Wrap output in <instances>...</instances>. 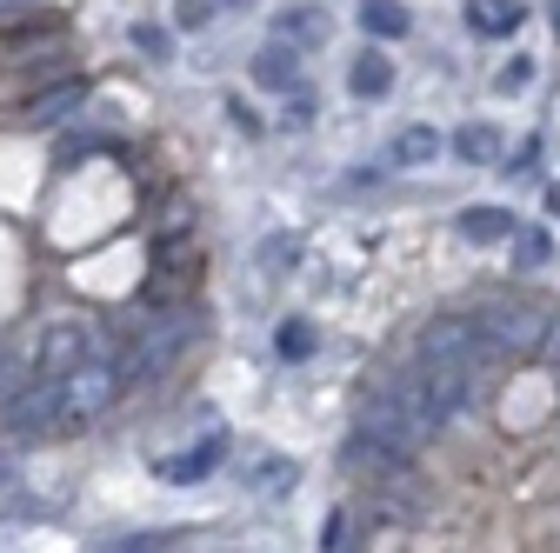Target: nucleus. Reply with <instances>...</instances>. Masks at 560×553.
Instances as JSON below:
<instances>
[{"mask_svg":"<svg viewBox=\"0 0 560 553\" xmlns=\"http://www.w3.org/2000/svg\"><path fill=\"white\" fill-rule=\"evenodd\" d=\"M200 333H207V307H194V301L154 307L148 327H133V333H127V348H120V374H127V387H154V380L194 348Z\"/></svg>","mask_w":560,"mask_h":553,"instance_id":"nucleus-1","label":"nucleus"},{"mask_svg":"<svg viewBox=\"0 0 560 553\" xmlns=\"http://www.w3.org/2000/svg\"><path fill=\"white\" fill-rule=\"evenodd\" d=\"M460 307H467V314H480V320H487V333H494L514 361H540V340H547L553 307H540V301H527V294H514V287L467 294Z\"/></svg>","mask_w":560,"mask_h":553,"instance_id":"nucleus-2","label":"nucleus"},{"mask_svg":"<svg viewBox=\"0 0 560 553\" xmlns=\"http://www.w3.org/2000/svg\"><path fill=\"white\" fill-rule=\"evenodd\" d=\"M60 393H67V427H94L101 413L127 393V374H120V348H101V354H88L74 374L60 380Z\"/></svg>","mask_w":560,"mask_h":553,"instance_id":"nucleus-3","label":"nucleus"},{"mask_svg":"<svg viewBox=\"0 0 560 553\" xmlns=\"http://www.w3.org/2000/svg\"><path fill=\"white\" fill-rule=\"evenodd\" d=\"M354 427L361 434H374L381 447H394V454H420V447H428V434H420V421H413V413L394 400V387L387 380H374L368 374V393H361V407H354Z\"/></svg>","mask_w":560,"mask_h":553,"instance_id":"nucleus-4","label":"nucleus"},{"mask_svg":"<svg viewBox=\"0 0 560 553\" xmlns=\"http://www.w3.org/2000/svg\"><path fill=\"white\" fill-rule=\"evenodd\" d=\"M0 427H8V440H47V434H67V393H60V380H47V374H34L27 387H21V400L0 413Z\"/></svg>","mask_w":560,"mask_h":553,"instance_id":"nucleus-5","label":"nucleus"},{"mask_svg":"<svg viewBox=\"0 0 560 553\" xmlns=\"http://www.w3.org/2000/svg\"><path fill=\"white\" fill-rule=\"evenodd\" d=\"M88 354H101V333H94L88 320H47V327H40V340H34V374L67 380Z\"/></svg>","mask_w":560,"mask_h":553,"instance_id":"nucleus-6","label":"nucleus"},{"mask_svg":"<svg viewBox=\"0 0 560 553\" xmlns=\"http://www.w3.org/2000/svg\"><path fill=\"white\" fill-rule=\"evenodd\" d=\"M247 81H254V94H280V101L301 94V87H307V47L267 34V40L254 47V60H247Z\"/></svg>","mask_w":560,"mask_h":553,"instance_id":"nucleus-7","label":"nucleus"},{"mask_svg":"<svg viewBox=\"0 0 560 553\" xmlns=\"http://www.w3.org/2000/svg\"><path fill=\"white\" fill-rule=\"evenodd\" d=\"M228 447H234V434H228V427L214 421L207 434H194V447H187V454H161V460H154V473L167 480V487H200L207 473H221Z\"/></svg>","mask_w":560,"mask_h":553,"instance_id":"nucleus-8","label":"nucleus"},{"mask_svg":"<svg viewBox=\"0 0 560 553\" xmlns=\"http://www.w3.org/2000/svg\"><path fill=\"white\" fill-rule=\"evenodd\" d=\"M88 101H94V81L67 74V81H54V87H40V94L21 101V127H27V133H40V127H67Z\"/></svg>","mask_w":560,"mask_h":553,"instance_id":"nucleus-9","label":"nucleus"},{"mask_svg":"<svg viewBox=\"0 0 560 553\" xmlns=\"http://www.w3.org/2000/svg\"><path fill=\"white\" fill-rule=\"evenodd\" d=\"M514 227H521L514 207H501V200H474V207H460V214H454V234L467 247H508Z\"/></svg>","mask_w":560,"mask_h":553,"instance_id":"nucleus-10","label":"nucleus"},{"mask_svg":"<svg viewBox=\"0 0 560 553\" xmlns=\"http://www.w3.org/2000/svg\"><path fill=\"white\" fill-rule=\"evenodd\" d=\"M347 94H354V101H387L394 94V54H387V40H361V54L347 60Z\"/></svg>","mask_w":560,"mask_h":553,"instance_id":"nucleus-11","label":"nucleus"},{"mask_svg":"<svg viewBox=\"0 0 560 553\" xmlns=\"http://www.w3.org/2000/svg\"><path fill=\"white\" fill-rule=\"evenodd\" d=\"M273 34L314 54V47H327V34H334V14L320 8V0H288V8H273Z\"/></svg>","mask_w":560,"mask_h":553,"instance_id":"nucleus-12","label":"nucleus"},{"mask_svg":"<svg viewBox=\"0 0 560 553\" xmlns=\"http://www.w3.org/2000/svg\"><path fill=\"white\" fill-rule=\"evenodd\" d=\"M447 154V133L441 127H428V120H407L394 141H387V161H394V174H413V167H434Z\"/></svg>","mask_w":560,"mask_h":553,"instance_id":"nucleus-13","label":"nucleus"},{"mask_svg":"<svg viewBox=\"0 0 560 553\" xmlns=\"http://www.w3.org/2000/svg\"><path fill=\"white\" fill-rule=\"evenodd\" d=\"M447 154H454L460 167H501L508 141H501V127H494V120H460V127L447 133Z\"/></svg>","mask_w":560,"mask_h":553,"instance_id":"nucleus-14","label":"nucleus"},{"mask_svg":"<svg viewBox=\"0 0 560 553\" xmlns=\"http://www.w3.org/2000/svg\"><path fill=\"white\" fill-rule=\"evenodd\" d=\"M460 21H467L474 40H508V34L527 27V0H467Z\"/></svg>","mask_w":560,"mask_h":553,"instance_id":"nucleus-15","label":"nucleus"},{"mask_svg":"<svg viewBox=\"0 0 560 553\" xmlns=\"http://www.w3.org/2000/svg\"><path fill=\"white\" fill-rule=\"evenodd\" d=\"M127 47H133V60H148V67H174L180 27H174V21H154V14H140V21H127Z\"/></svg>","mask_w":560,"mask_h":553,"instance_id":"nucleus-16","label":"nucleus"},{"mask_svg":"<svg viewBox=\"0 0 560 553\" xmlns=\"http://www.w3.org/2000/svg\"><path fill=\"white\" fill-rule=\"evenodd\" d=\"M301 480V467L288 460V454H254V460H241V487L247 494H267V501H280Z\"/></svg>","mask_w":560,"mask_h":553,"instance_id":"nucleus-17","label":"nucleus"},{"mask_svg":"<svg viewBox=\"0 0 560 553\" xmlns=\"http://www.w3.org/2000/svg\"><path fill=\"white\" fill-rule=\"evenodd\" d=\"M354 27H361V40H407L413 34V14L400 8V0H361Z\"/></svg>","mask_w":560,"mask_h":553,"instance_id":"nucleus-18","label":"nucleus"},{"mask_svg":"<svg viewBox=\"0 0 560 553\" xmlns=\"http://www.w3.org/2000/svg\"><path fill=\"white\" fill-rule=\"evenodd\" d=\"M273 354L288 361V367H301V361H314L320 354V327H314V314H288L273 327Z\"/></svg>","mask_w":560,"mask_h":553,"instance_id":"nucleus-19","label":"nucleus"},{"mask_svg":"<svg viewBox=\"0 0 560 553\" xmlns=\"http://www.w3.org/2000/svg\"><path fill=\"white\" fill-rule=\"evenodd\" d=\"M254 267L267 273V281H280V273H294V267H301V240H294L288 227L260 234V247H254Z\"/></svg>","mask_w":560,"mask_h":553,"instance_id":"nucleus-20","label":"nucleus"},{"mask_svg":"<svg viewBox=\"0 0 560 553\" xmlns=\"http://www.w3.org/2000/svg\"><path fill=\"white\" fill-rule=\"evenodd\" d=\"M540 154H547V141H540V133H527L521 148H508V154H501V167H494V174H501V180H514V187H534V180H540Z\"/></svg>","mask_w":560,"mask_h":553,"instance_id":"nucleus-21","label":"nucleus"},{"mask_svg":"<svg viewBox=\"0 0 560 553\" xmlns=\"http://www.w3.org/2000/svg\"><path fill=\"white\" fill-rule=\"evenodd\" d=\"M34 380V354H21L14 340H0V413L21 400V387Z\"/></svg>","mask_w":560,"mask_h":553,"instance_id":"nucleus-22","label":"nucleus"},{"mask_svg":"<svg viewBox=\"0 0 560 553\" xmlns=\"http://www.w3.org/2000/svg\"><path fill=\"white\" fill-rule=\"evenodd\" d=\"M508 247H514V267H521V273H540V267L553 260V234H547V227H514Z\"/></svg>","mask_w":560,"mask_h":553,"instance_id":"nucleus-23","label":"nucleus"},{"mask_svg":"<svg viewBox=\"0 0 560 553\" xmlns=\"http://www.w3.org/2000/svg\"><path fill=\"white\" fill-rule=\"evenodd\" d=\"M314 120H320V94L301 87V94H288V107H280L273 127H280V133H314Z\"/></svg>","mask_w":560,"mask_h":553,"instance_id":"nucleus-24","label":"nucleus"},{"mask_svg":"<svg viewBox=\"0 0 560 553\" xmlns=\"http://www.w3.org/2000/svg\"><path fill=\"white\" fill-rule=\"evenodd\" d=\"M527 87H534V54H508L494 74V94H527Z\"/></svg>","mask_w":560,"mask_h":553,"instance_id":"nucleus-25","label":"nucleus"},{"mask_svg":"<svg viewBox=\"0 0 560 553\" xmlns=\"http://www.w3.org/2000/svg\"><path fill=\"white\" fill-rule=\"evenodd\" d=\"M221 114L234 120V133H247V141H260V133H267V114H254V101H247V94H228V101H221Z\"/></svg>","mask_w":560,"mask_h":553,"instance_id":"nucleus-26","label":"nucleus"},{"mask_svg":"<svg viewBox=\"0 0 560 553\" xmlns=\"http://www.w3.org/2000/svg\"><path fill=\"white\" fill-rule=\"evenodd\" d=\"M214 14H221V0H174V14H167V21H174L180 34H200Z\"/></svg>","mask_w":560,"mask_h":553,"instance_id":"nucleus-27","label":"nucleus"},{"mask_svg":"<svg viewBox=\"0 0 560 553\" xmlns=\"http://www.w3.org/2000/svg\"><path fill=\"white\" fill-rule=\"evenodd\" d=\"M354 520H361L354 507H334V514H327V527H320V546H327V553H340V546H354Z\"/></svg>","mask_w":560,"mask_h":553,"instance_id":"nucleus-28","label":"nucleus"},{"mask_svg":"<svg viewBox=\"0 0 560 553\" xmlns=\"http://www.w3.org/2000/svg\"><path fill=\"white\" fill-rule=\"evenodd\" d=\"M180 533H120V540H107L114 553H148V546H174Z\"/></svg>","mask_w":560,"mask_h":553,"instance_id":"nucleus-29","label":"nucleus"},{"mask_svg":"<svg viewBox=\"0 0 560 553\" xmlns=\"http://www.w3.org/2000/svg\"><path fill=\"white\" fill-rule=\"evenodd\" d=\"M540 361H547V374H560V307H553V320H547V340H540Z\"/></svg>","mask_w":560,"mask_h":553,"instance_id":"nucleus-30","label":"nucleus"},{"mask_svg":"<svg viewBox=\"0 0 560 553\" xmlns=\"http://www.w3.org/2000/svg\"><path fill=\"white\" fill-rule=\"evenodd\" d=\"M547 214H553V221H560V180H553V187H547Z\"/></svg>","mask_w":560,"mask_h":553,"instance_id":"nucleus-31","label":"nucleus"},{"mask_svg":"<svg viewBox=\"0 0 560 553\" xmlns=\"http://www.w3.org/2000/svg\"><path fill=\"white\" fill-rule=\"evenodd\" d=\"M547 21H553V40H560V0H547Z\"/></svg>","mask_w":560,"mask_h":553,"instance_id":"nucleus-32","label":"nucleus"},{"mask_svg":"<svg viewBox=\"0 0 560 553\" xmlns=\"http://www.w3.org/2000/svg\"><path fill=\"white\" fill-rule=\"evenodd\" d=\"M241 8H254V0H221V14H241Z\"/></svg>","mask_w":560,"mask_h":553,"instance_id":"nucleus-33","label":"nucleus"}]
</instances>
